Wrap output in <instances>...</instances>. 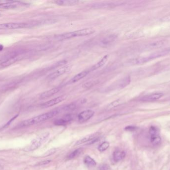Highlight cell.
I'll return each instance as SVG.
<instances>
[{"label":"cell","mask_w":170,"mask_h":170,"mask_svg":"<svg viewBox=\"0 0 170 170\" xmlns=\"http://www.w3.org/2000/svg\"><path fill=\"white\" fill-rule=\"evenodd\" d=\"M2 16L1 14L0 13V16Z\"/></svg>","instance_id":"cell-34"},{"label":"cell","mask_w":170,"mask_h":170,"mask_svg":"<svg viewBox=\"0 0 170 170\" xmlns=\"http://www.w3.org/2000/svg\"><path fill=\"white\" fill-rule=\"evenodd\" d=\"M67 96L66 95H62L58 96L57 97L52 99L51 100H49L48 101L46 102L45 103L41 104V106L42 107L47 108V107H51L52 106L55 105L58 103H60L67 98Z\"/></svg>","instance_id":"cell-8"},{"label":"cell","mask_w":170,"mask_h":170,"mask_svg":"<svg viewBox=\"0 0 170 170\" xmlns=\"http://www.w3.org/2000/svg\"><path fill=\"white\" fill-rule=\"evenodd\" d=\"M110 147V143L107 141L104 142L99 146L98 147V150L100 152H104L106 151V150H107Z\"/></svg>","instance_id":"cell-25"},{"label":"cell","mask_w":170,"mask_h":170,"mask_svg":"<svg viewBox=\"0 0 170 170\" xmlns=\"http://www.w3.org/2000/svg\"><path fill=\"white\" fill-rule=\"evenodd\" d=\"M58 113H59V110H58L48 112L29 119L23 121L21 123V125L22 126H29L36 124L40 122H43L44 121L51 119L52 117L56 116Z\"/></svg>","instance_id":"cell-3"},{"label":"cell","mask_w":170,"mask_h":170,"mask_svg":"<svg viewBox=\"0 0 170 170\" xmlns=\"http://www.w3.org/2000/svg\"><path fill=\"white\" fill-rule=\"evenodd\" d=\"M170 52V48H166L161 51H158L156 52H154L153 54L145 57H140V58H135L129 60L126 62L127 65L128 66H135V65H140L146 63L150 60L156 59L157 58H161L162 56L167 55Z\"/></svg>","instance_id":"cell-1"},{"label":"cell","mask_w":170,"mask_h":170,"mask_svg":"<svg viewBox=\"0 0 170 170\" xmlns=\"http://www.w3.org/2000/svg\"><path fill=\"white\" fill-rule=\"evenodd\" d=\"M95 30L93 28H86L79 30H75L74 32L64 33L62 34H58L55 36V38L57 41H63L74 37L86 36L95 33Z\"/></svg>","instance_id":"cell-2"},{"label":"cell","mask_w":170,"mask_h":170,"mask_svg":"<svg viewBox=\"0 0 170 170\" xmlns=\"http://www.w3.org/2000/svg\"><path fill=\"white\" fill-rule=\"evenodd\" d=\"M163 96V93L161 92H156V93H151L150 94L145 95L140 99V100L142 101L145 102L153 101L159 99Z\"/></svg>","instance_id":"cell-10"},{"label":"cell","mask_w":170,"mask_h":170,"mask_svg":"<svg viewBox=\"0 0 170 170\" xmlns=\"http://www.w3.org/2000/svg\"><path fill=\"white\" fill-rule=\"evenodd\" d=\"M165 41L162 40L161 41H153L152 43H150L147 45L146 48L148 49H152L154 48H158L160 47H162L164 45Z\"/></svg>","instance_id":"cell-18"},{"label":"cell","mask_w":170,"mask_h":170,"mask_svg":"<svg viewBox=\"0 0 170 170\" xmlns=\"http://www.w3.org/2000/svg\"><path fill=\"white\" fill-rule=\"evenodd\" d=\"M125 130L129 131H133L136 129V127L134 126H128L125 128Z\"/></svg>","instance_id":"cell-31"},{"label":"cell","mask_w":170,"mask_h":170,"mask_svg":"<svg viewBox=\"0 0 170 170\" xmlns=\"http://www.w3.org/2000/svg\"><path fill=\"white\" fill-rule=\"evenodd\" d=\"M99 137V133H94V134H92L83 137V138L80 139L78 141H77V142L76 143V145H79L81 144H84L85 143L90 142L93 141V139H95V138Z\"/></svg>","instance_id":"cell-13"},{"label":"cell","mask_w":170,"mask_h":170,"mask_svg":"<svg viewBox=\"0 0 170 170\" xmlns=\"http://www.w3.org/2000/svg\"><path fill=\"white\" fill-rule=\"evenodd\" d=\"M126 154L124 151L116 150L113 154V158L115 162H118L122 159H124L125 157Z\"/></svg>","instance_id":"cell-17"},{"label":"cell","mask_w":170,"mask_h":170,"mask_svg":"<svg viewBox=\"0 0 170 170\" xmlns=\"http://www.w3.org/2000/svg\"><path fill=\"white\" fill-rule=\"evenodd\" d=\"M57 5L60 6H73L78 4V1L76 0H56L53 2Z\"/></svg>","instance_id":"cell-12"},{"label":"cell","mask_w":170,"mask_h":170,"mask_svg":"<svg viewBox=\"0 0 170 170\" xmlns=\"http://www.w3.org/2000/svg\"><path fill=\"white\" fill-rule=\"evenodd\" d=\"M68 122L64 118H61V119H58L54 121V124L57 126H64L66 125Z\"/></svg>","instance_id":"cell-26"},{"label":"cell","mask_w":170,"mask_h":170,"mask_svg":"<svg viewBox=\"0 0 170 170\" xmlns=\"http://www.w3.org/2000/svg\"><path fill=\"white\" fill-rule=\"evenodd\" d=\"M161 20L163 22H170V15L164 16V18H162Z\"/></svg>","instance_id":"cell-33"},{"label":"cell","mask_w":170,"mask_h":170,"mask_svg":"<svg viewBox=\"0 0 170 170\" xmlns=\"http://www.w3.org/2000/svg\"><path fill=\"white\" fill-rule=\"evenodd\" d=\"M32 27V25L28 23H4L0 24V30H14V29H25Z\"/></svg>","instance_id":"cell-6"},{"label":"cell","mask_w":170,"mask_h":170,"mask_svg":"<svg viewBox=\"0 0 170 170\" xmlns=\"http://www.w3.org/2000/svg\"><path fill=\"white\" fill-rule=\"evenodd\" d=\"M121 103V100L120 99H117V100L114 101L113 102H111L110 104L108 105V108H113L114 107H117Z\"/></svg>","instance_id":"cell-28"},{"label":"cell","mask_w":170,"mask_h":170,"mask_svg":"<svg viewBox=\"0 0 170 170\" xmlns=\"http://www.w3.org/2000/svg\"><path fill=\"white\" fill-rule=\"evenodd\" d=\"M82 152V149L81 148H79L78 149L75 150V151H73V152L70 154L68 157L69 159H73L77 157H78L79 156L81 155Z\"/></svg>","instance_id":"cell-23"},{"label":"cell","mask_w":170,"mask_h":170,"mask_svg":"<svg viewBox=\"0 0 170 170\" xmlns=\"http://www.w3.org/2000/svg\"><path fill=\"white\" fill-rule=\"evenodd\" d=\"M71 65H68L63 66L49 75L47 78L49 80H55L60 76H62L65 73H67L68 71H69L71 69Z\"/></svg>","instance_id":"cell-7"},{"label":"cell","mask_w":170,"mask_h":170,"mask_svg":"<svg viewBox=\"0 0 170 170\" xmlns=\"http://www.w3.org/2000/svg\"><path fill=\"white\" fill-rule=\"evenodd\" d=\"M50 133L49 132L43 133L33 139L29 145L25 147L24 148V151L29 152L37 149L43 143L46 141Z\"/></svg>","instance_id":"cell-4"},{"label":"cell","mask_w":170,"mask_h":170,"mask_svg":"<svg viewBox=\"0 0 170 170\" xmlns=\"http://www.w3.org/2000/svg\"><path fill=\"white\" fill-rule=\"evenodd\" d=\"M95 114V112L92 110H86L80 113L78 115V120L80 122H86L92 118Z\"/></svg>","instance_id":"cell-9"},{"label":"cell","mask_w":170,"mask_h":170,"mask_svg":"<svg viewBox=\"0 0 170 170\" xmlns=\"http://www.w3.org/2000/svg\"><path fill=\"white\" fill-rule=\"evenodd\" d=\"M99 81L98 80H93L91 81H88V82L85 83L84 85H83V87L86 88H89L95 86V85L99 83Z\"/></svg>","instance_id":"cell-24"},{"label":"cell","mask_w":170,"mask_h":170,"mask_svg":"<svg viewBox=\"0 0 170 170\" xmlns=\"http://www.w3.org/2000/svg\"><path fill=\"white\" fill-rule=\"evenodd\" d=\"M76 108V105L75 103H71L63 107V109L65 111H71L75 109Z\"/></svg>","instance_id":"cell-27"},{"label":"cell","mask_w":170,"mask_h":170,"mask_svg":"<svg viewBox=\"0 0 170 170\" xmlns=\"http://www.w3.org/2000/svg\"><path fill=\"white\" fill-rule=\"evenodd\" d=\"M28 5L27 4L19 1H0V8L4 9H15L18 8Z\"/></svg>","instance_id":"cell-5"},{"label":"cell","mask_w":170,"mask_h":170,"mask_svg":"<svg viewBox=\"0 0 170 170\" xmlns=\"http://www.w3.org/2000/svg\"><path fill=\"white\" fill-rule=\"evenodd\" d=\"M119 4L114 3V2H101V3H97L93 5L92 7L93 9H110L114 8L118 5Z\"/></svg>","instance_id":"cell-11"},{"label":"cell","mask_w":170,"mask_h":170,"mask_svg":"<svg viewBox=\"0 0 170 170\" xmlns=\"http://www.w3.org/2000/svg\"><path fill=\"white\" fill-rule=\"evenodd\" d=\"M90 71L89 70H86L79 73L78 74H76L70 80V81H69V83H74L77 81H79L80 80H81L86 76L89 73Z\"/></svg>","instance_id":"cell-16"},{"label":"cell","mask_w":170,"mask_h":170,"mask_svg":"<svg viewBox=\"0 0 170 170\" xmlns=\"http://www.w3.org/2000/svg\"><path fill=\"white\" fill-rule=\"evenodd\" d=\"M108 58H109V55H105L98 62H97L96 64H95L94 66H93L92 67H91L90 71H95V70H97V69L103 67V66L106 65V63L107 62Z\"/></svg>","instance_id":"cell-15"},{"label":"cell","mask_w":170,"mask_h":170,"mask_svg":"<svg viewBox=\"0 0 170 170\" xmlns=\"http://www.w3.org/2000/svg\"><path fill=\"white\" fill-rule=\"evenodd\" d=\"M84 163L87 166L91 167H94L96 165V162L93 160V158H91V157L87 156L85 157L84 159Z\"/></svg>","instance_id":"cell-21"},{"label":"cell","mask_w":170,"mask_h":170,"mask_svg":"<svg viewBox=\"0 0 170 170\" xmlns=\"http://www.w3.org/2000/svg\"><path fill=\"white\" fill-rule=\"evenodd\" d=\"M117 38V36L114 35H110L107 36L106 37H104V39L102 41V43L104 45H107L113 42L114 40Z\"/></svg>","instance_id":"cell-22"},{"label":"cell","mask_w":170,"mask_h":170,"mask_svg":"<svg viewBox=\"0 0 170 170\" xmlns=\"http://www.w3.org/2000/svg\"><path fill=\"white\" fill-rule=\"evenodd\" d=\"M20 56H15L13 58H11L10 59H8L5 62H3L1 63V66L2 67H7L8 66L12 65V63H15V62L18 61L19 59Z\"/></svg>","instance_id":"cell-20"},{"label":"cell","mask_w":170,"mask_h":170,"mask_svg":"<svg viewBox=\"0 0 170 170\" xmlns=\"http://www.w3.org/2000/svg\"><path fill=\"white\" fill-rule=\"evenodd\" d=\"M150 142L153 145H159L161 143V138L159 133L150 135Z\"/></svg>","instance_id":"cell-19"},{"label":"cell","mask_w":170,"mask_h":170,"mask_svg":"<svg viewBox=\"0 0 170 170\" xmlns=\"http://www.w3.org/2000/svg\"><path fill=\"white\" fill-rule=\"evenodd\" d=\"M98 170H110V167L107 164H102L99 166Z\"/></svg>","instance_id":"cell-30"},{"label":"cell","mask_w":170,"mask_h":170,"mask_svg":"<svg viewBox=\"0 0 170 170\" xmlns=\"http://www.w3.org/2000/svg\"><path fill=\"white\" fill-rule=\"evenodd\" d=\"M50 162H51V161L50 160L44 161H42V162L39 163V164H37V165H39V166L45 165L48 164Z\"/></svg>","instance_id":"cell-32"},{"label":"cell","mask_w":170,"mask_h":170,"mask_svg":"<svg viewBox=\"0 0 170 170\" xmlns=\"http://www.w3.org/2000/svg\"><path fill=\"white\" fill-rule=\"evenodd\" d=\"M56 152V150L55 148L53 149H51L47 151L46 152L44 153V155H43V157H48L51 155H53Z\"/></svg>","instance_id":"cell-29"},{"label":"cell","mask_w":170,"mask_h":170,"mask_svg":"<svg viewBox=\"0 0 170 170\" xmlns=\"http://www.w3.org/2000/svg\"><path fill=\"white\" fill-rule=\"evenodd\" d=\"M60 90V88L59 87H55L52 89L48 90L46 91L45 92H43L40 96V98L41 99H44L48 98L53 96L56 93L59 92V90Z\"/></svg>","instance_id":"cell-14"}]
</instances>
